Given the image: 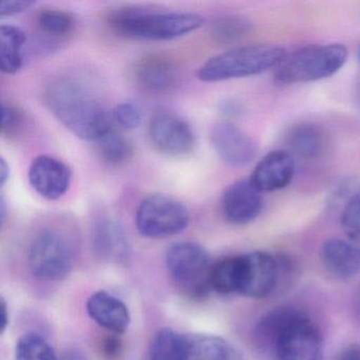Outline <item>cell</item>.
Returning <instances> with one entry per match:
<instances>
[{
	"mask_svg": "<svg viewBox=\"0 0 360 360\" xmlns=\"http://www.w3.org/2000/svg\"><path fill=\"white\" fill-rule=\"evenodd\" d=\"M210 142L221 161L231 167H244L256 158V142L231 122H219L210 132Z\"/></svg>",
	"mask_w": 360,
	"mask_h": 360,
	"instance_id": "11",
	"label": "cell"
},
{
	"mask_svg": "<svg viewBox=\"0 0 360 360\" xmlns=\"http://www.w3.org/2000/svg\"><path fill=\"white\" fill-rule=\"evenodd\" d=\"M43 94L52 115L82 140L96 142L113 125L98 98L77 79L56 77L46 85Z\"/></svg>",
	"mask_w": 360,
	"mask_h": 360,
	"instance_id": "1",
	"label": "cell"
},
{
	"mask_svg": "<svg viewBox=\"0 0 360 360\" xmlns=\"http://www.w3.org/2000/svg\"><path fill=\"white\" fill-rule=\"evenodd\" d=\"M252 25L241 15H225L217 18L210 28L212 39L220 45L239 43L252 32Z\"/></svg>",
	"mask_w": 360,
	"mask_h": 360,
	"instance_id": "25",
	"label": "cell"
},
{
	"mask_svg": "<svg viewBox=\"0 0 360 360\" xmlns=\"http://www.w3.org/2000/svg\"><path fill=\"white\" fill-rule=\"evenodd\" d=\"M242 277V255L224 257L212 265L210 288L218 294H239Z\"/></svg>",
	"mask_w": 360,
	"mask_h": 360,
	"instance_id": "22",
	"label": "cell"
},
{
	"mask_svg": "<svg viewBox=\"0 0 360 360\" xmlns=\"http://www.w3.org/2000/svg\"><path fill=\"white\" fill-rule=\"evenodd\" d=\"M276 360H323V337L319 326L297 309L276 339Z\"/></svg>",
	"mask_w": 360,
	"mask_h": 360,
	"instance_id": "8",
	"label": "cell"
},
{
	"mask_svg": "<svg viewBox=\"0 0 360 360\" xmlns=\"http://www.w3.org/2000/svg\"><path fill=\"white\" fill-rule=\"evenodd\" d=\"M26 32L15 25L0 27V67L6 75H18L24 67Z\"/></svg>",
	"mask_w": 360,
	"mask_h": 360,
	"instance_id": "19",
	"label": "cell"
},
{
	"mask_svg": "<svg viewBox=\"0 0 360 360\" xmlns=\"http://www.w3.org/2000/svg\"><path fill=\"white\" fill-rule=\"evenodd\" d=\"M285 50L271 44L241 46L212 56L197 71V77L204 83H217L261 75L285 58Z\"/></svg>",
	"mask_w": 360,
	"mask_h": 360,
	"instance_id": "3",
	"label": "cell"
},
{
	"mask_svg": "<svg viewBox=\"0 0 360 360\" xmlns=\"http://www.w3.org/2000/svg\"><path fill=\"white\" fill-rule=\"evenodd\" d=\"M60 360H88L84 354L79 353V352H69V353L65 354Z\"/></svg>",
	"mask_w": 360,
	"mask_h": 360,
	"instance_id": "36",
	"label": "cell"
},
{
	"mask_svg": "<svg viewBox=\"0 0 360 360\" xmlns=\"http://www.w3.org/2000/svg\"><path fill=\"white\" fill-rule=\"evenodd\" d=\"M92 244L94 252L103 260L123 264L129 259L127 238L121 225L113 219L102 218L94 224Z\"/></svg>",
	"mask_w": 360,
	"mask_h": 360,
	"instance_id": "18",
	"label": "cell"
},
{
	"mask_svg": "<svg viewBox=\"0 0 360 360\" xmlns=\"http://www.w3.org/2000/svg\"><path fill=\"white\" fill-rule=\"evenodd\" d=\"M9 164L7 163L5 158H1V161H0V184H1V186H4L7 183V181L9 180Z\"/></svg>",
	"mask_w": 360,
	"mask_h": 360,
	"instance_id": "35",
	"label": "cell"
},
{
	"mask_svg": "<svg viewBox=\"0 0 360 360\" xmlns=\"http://www.w3.org/2000/svg\"><path fill=\"white\" fill-rule=\"evenodd\" d=\"M282 256L257 250L242 255V277L239 294L250 299L271 296L290 276Z\"/></svg>",
	"mask_w": 360,
	"mask_h": 360,
	"instance_id": "9",
	"label": "cell"
},
{
	"mask_svg": "<svg viewBox=\"0 0 360 360\" xmlns=\"http://www.w3.org/2000/svg\"><path fill=\"white\" fill-rule=\"evenodd\" d=\"M166 266L170 277L189 296L204 297L212 290V263L205 248L195 242H178L168 248Z\"/></svg>",
	"mask_w": 360,
	"mask_h": 360,
	"instance_id": "5",
	"label": "cell"
},
{
	"mask_svg": "<svg viewBox=\"0 0 360 360\" xmlns=\"http://www.w3.org/2000/svg\"><path fill=\"white\" fill-rule=\"evenodd\" d=\"M347 47L341 44L309 46L285 56L276 68L275 81L284 85L309 83L332 77L347 60Z\"/></svg>",
	"mask_w": 360,
	"mask_h": 360,
	"instance_id": "4",
	"label": "cell"
},
{
	"mask_svg": "<svg viewBox=\"0 0 360 360\" xmlns=\"http://www.w3.org/2000/svg\"><path fill=\"white\" fill-rule=\"evenodd\" d=\"M88 315L98 326L115 335H122L131 322L127 305L106 290H98L86 303Z\"/></svg>",
	"mask_w": 360,
	"mask_h": 360,
	"instance_id": "16",
	"label": "cell"
},
{
	"mask_svg": "<svg viewBox=\"0 0 360 360\" xmlns=\"http://www.w3.org/2000/svg\"><path fill=\"white\" fill-rule=\"evenodd\" d=\"M39 33L46 39L60 41L66 39L77 26L75 18L70 12L49 9L39 13L37 20Z\"/></svg>",
	"mask_w": 360,
	"mask_h": 360,
	"instance_id": "26",
	"label": "cell"
},
{
	"mask_svg": "<svg viewBox=\"0 0 360 360\" xmlns=\"http://www.w3.org/2000/svg\"><path fill=\"white\" fill-rule=\"evenodd\" d=\"M16 360H58L53 347L37 333H27L18 340Z\"/></svg>",
	"mask_w": 360,
	"mask_h": 360,
	"instance_id": "27",
	"label": "cell"
},
{
	"mask_svg": "<svg viewBox=\"0 0 360 360\" xmlns=\"http://www.w3.org/2000/svg\"><path fill=\"white\" fill-rule=\"evenodd\" d=\"M134 82L139 89L149 94H166L179 83L178 67L172 58L162 54H149L134 67Z\"/></svg>",
	"mask_w": 360,
	"mask_h": 360,
	"instance_id": "14",
	"label": "cell"
},
{
	"mask_svg": "<svg viewBox=\"0 0 360 360\" xmlns=\"http://www.w3.org/2000/svg\"><path fill=\"white\" fill-rule=\"evenodd\" d=\"M340 224L349 240L360 243V191L343 208Z\"/></svg>",
	"mask_w": 360,
	"mask_h": 360,
	"instance_id": "28",
	"label": "cell"
},
{
	"mask_svg": "<svg viewBox=\"0 0 360 360\" xmlns=\"http://www.w3.org/2000/svg\"><path fill=\"white\" fill-rule=\"evenodd\" d=\"M35 3L29 1V0H14V1H3L0 4V16L16 15V14L22 13L30 9Z\"/></svg>",
	"mask_w": 360,
	"mask_h": 360,
	"instance_id": "32",
	"label": "cell"
},
{
	"mask_svg": "<svg viewBox=\"0 0 360 360\" xmlns=\"http://www.w3.org/2000/svg\"><path fill=\"white\" fill-rule=\"evenodd\" d=\"M295 174V161L288 151L274 150L257 164L250 181L260 193L285 188Z\"/></svg>",
	"mask_w": 360,
	"mask_h": 360,
	"instance_id": "15",
	"label": "cell"
},
{
	"mask_svg": "<svg viewBox=\"0 0 360 360\" xmlns=\"http://www.w3.org/2000/svg\"><path fill=\"white\" fill-rule=\"evenodd\" d=\"M189 220L191 216L186 206L164 193L147 195L136 212V229L140 235L149 239L178 235L187 229Z\"/></svg>",
	"mask_w": 360,
	"mask_h": 360,
	"instance_id": "6",
	"label": "cell"
},
{
	"mask_svg": "<svg viewBox=\"0 0 360 360\" xmlns=\"http://www.w3.org/2000/svg\"><path fill=\"white\" fill-rule=\"evenodd\" d=\"M0 307H1V317H3V320H1V334H4L6 330H7L10 321L9 309H8L7 302H6L4 297H1V304H0Z\"/></svg>",
	"mask_w": 360,
	"mask_h": 360,
	"instance_id": "34",
	"label": "cell"
},
{
	"mask_svg": "<svg viewBox=\"0 0 360 360\" xmlns=\"http://www.w3.org/2000/svg\"><path fill=\"white\" fill-rule=\"evenodd\" d=\"M334 360H360V345H352L345 347Z\"/></svg>",
	"mask_w": 360,
	"mask_h": 360,
	"instance_id": "33",
	"label": "cell"
},
{
	"mask_svg": "<svg viewBox=\"0 0 360 360\" xmlns=\"http://www.w3.org/2000/svg\"><path fill=\"white\" fill-rule=\"evenodd\" d=\"M149 360H186V335L168 328L155 333L149 347Z\"/></svg>",
	"mask_w": 360,
	"mask_h": 360,
	"instance_id": "23",
	"label": "cell"
},
{
	"mask_svg": "<svg viewBox=\"0 0 360 360\" xmlns=\"http://www.w3.org/2000/svg\"><path fill=\"white\" fill-rule=\"evenodd\" d=\"M107 22L120 37L166 41L195 32L203 26L204 18L195 12L167 11L136 6L115 10L107 16Z\"/></svg>",
	"mask_w": 360,
	"mask_h": 360,
	"instance_id": "2",
	"label": "cell"
},
{
	"mask_svg": "<svg viewBox=\"0 0 360 360\" xmlns=\"http://www.w3.org/2000/svg\"><path fill=\"white\" fill-rule=\"evenodd\" d=\"M358 60H359V62H360V48H359V51H358Z\"/></svg>",
	"mask_w": 360,
	"mask_h": 360,
	"instance_id": "37",
	"label": "cell"
},
{
	"mask_svg": "<svg viewBox=\"0 0 360 360\" xmlns=\"http://www.w3.org/2000/svg\"><path fill=\"white\" fill-rule=\"evenodd\" d=\"M29 183L44 199L56 201L70 188L72 172L64 162L50 155L35 158L29 167Z\"/></svg>",
	"mask_w": 360,
	"mask_h": 360,
	"instance_id": "12",
	"label": "cell"
},
{
	"mask_svg": "<svg viewBox=\"0 0 360 360\" xmlns=\"http://www.w3.org/2000/svg\"><path fill=\"white\" fill-rule=\"evenodd\" d=\"M288 145L292 153L305 160L319 157L323 150L324 136L321 129L311 123L294 126L288 134Z\"/></svg>",
	"mask_w": 360,
	"mask_h": 360,
	"instance_id": "21",
	"label": "cell"
},
{
	"mask_svg": "<svg viewBox=\"0 0 360 360\" xmlns=\"http://www.w3.org/2000/svg\"><path fill=\"white\" fill-rule=\"evenodd\" d=\"M322 265L339 280H349L360 273V246L338 239L326 240L320 250Z\"/></svg>",
	"mask_w": 360,
	"mask_h": 360,
	"instance_id": "17",
	"label": "cell"
},
{
	"mask_svg": "<svg viewBox=\"0 0 360 360\" xmlns=\"http://www.w3.org/2000/svg\"><path fill=\"white\" fill-rule=\"evenodd\" d=\"M103 356L106 360H120L123 356V341L120 339L119 335L111 334L102 341Z\"/></svg>",
	"mask_w": 360,
	"mask_h": 360,
	"instance_id": "31",
	"label": "cell"
},
{
	"mask_svg": "<svg viewBox=\"0 0 360 360\" xmlns=\"http://www.w3.org/2000/svg\"><path fill=\"white\" fill-rule=\"evenodd\" d=\"M111 117L122 129L134 130L142 123L141 109L131 102L117 104L112 109Z\"/></svg>",
	"mask_w": 360,
	"mask_h": 360,
	"instance_id": "29",
	"label": "cell"
},
{
	"mask_svg": "<svg viewBox=\"0 0 360 360\" xmlns=\"http://www.w3.org/2000/svg\"><path fill=\"white\" fill-rule=\"evenodd\" d=\"M98 153L109 165L120 166L131 158V143L117 131L113 125L96 141Z\"/></svg>",
	"mask_w": 360,
	"mask_h": 360,
	"instance_id": "24",
	"label": "cell"
},
{
	"mask_svg": "<svg viewBox=\"0 0 360 360\" xmlns=\"http://www.w3.org/2000/svg\"><path fill=\"white\" fill-rule=\"evenodd\" d=\"M358 302H359V309H360V290H359V297H358Z\"/></svg>",
	"mask_w": 360,
	"mask_h": 360,
	"instance_id": "38",
	"label": "cell"
},
{
	"mask_svg": "<svg viewBox=\"0 0 360 360\" xmlns=\"http://www.w3.org/2000/svg\"><path fill=\"white\" fill-rule=\"evenodd\" d=\"M28 264L34 277L44 281L66 279L73 267V254L68 240L54 229L35 236L28 250Z\"/></svg>",
	"mask_w": 360,
	"mask_h": 360,
	"instance_id": "7",
	"label": "cell"
},
{
	"mask_svg": "<svg viewBox=\"0 0 360 360\" xmlns=\"http://www.w3.org/2000/svg\"><path fill=\"white\" fill-rule=\"evenodd\" d=\"M22 111L16 108L12 104H3V128L1 131L4 134H12L18 130V128L22 125Z\"/></svg>",
	"mask_w": 360,
	"mask_h": 360,
	"instance_id": "30",
	"label": "cell"
},
{
	"mask_svg": "<svg viewBox=\"0 0 360 360\" xmlns=\"http://www.w3.org/2000/svg\"><path fill=\"white\" fill-rule=\"evenodd\" d=\"M186 335V360H238L235 349L222 337Z\"/></svg>",
	"mask_w": 360,
	"mask_h": 360,
	"instance_id": "20",
	"label": "cell"
},
{
	"mask_svg": "<svg viewBox=\"0 0 360 360\" xmlns=\"http://www.w3.org/2000/svg\"><path fill=\"white\" fill-rule=\"evenodd\" d=\"M149 138L160 153L169 157H186L195 146L193 128L176 113L160 112L153 115L149 123Z\"/></svg>",
	"mask_w": 360,
	"mask_h": 360,
	"instance_id": "10",
	"label": "cell"
},
{
	"mask_svg": "<svg viewBox=\"0 0 360 360\" xmlns=\"http://www.w3.org/2000/svg\"><path fill=\"white\" fill-rule=\"evenodd\" d=\"M223 216L235 225L250 224L256 220L264 207L262 193L248 180H239L227 187L221 201Z\"/></svg>",
	"mask_w": 360,
	"mask_h": 360,
	"instance_id": "13",
	"label": "cell"
}]
</instances>
